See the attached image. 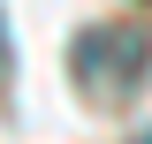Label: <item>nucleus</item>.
Instances as JSON below:
<instances>
[{
    "instance_id": "f257e3e1",
    "label": "nucleus",
    "mask_w": 152,
    "mask_h": 144,
    "mask_svg": "<svg viewBox=\"0 0 152 144\" xmlns=\"http://www.w3.org/2000/svg\"><path fill=\"white\" fill-rule=\"evenodd\" d=\"M145 31H129V23H99L91 38H76V68L91 76L99 99H122V91L137 84V68H145Z\"/></svg>"
},
{
    "instance_id": "f03ea898",
    "label": "nucleus",
    "mask_w": 152,
    "mask_h": 144,
    "mask_svg": "<svg viewBox=\"0 0 152 144\" xmlns=\"http://www.w3.org/2000/svg\"><path fill=\"white\" fill-rule=\"evenodd\" d=\"M137 144H152V137H137Z\"/></svg>"
}]
</instances>
